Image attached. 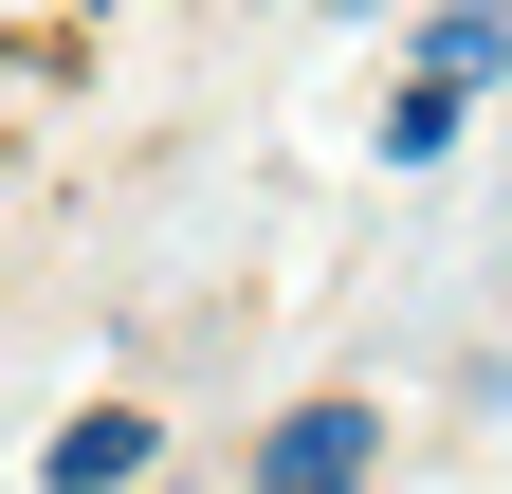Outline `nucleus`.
I'll return each instance as SVG.
<instances>
[{
  "instance_id": "nucleus-1",
  "label": "nucleus",
  "mask_w": 512,
  "mask_h": 494,
  "mask_svg": "<svg viewBox=\"0 0 512 494\" xmlns=\"http://www.w3.org/2000/svg\"><path fill=\"white\" fill-rule=\"evenodd\" d=\"M366 458H384V403H293L275 440H256V494H366Z\"/></svg>"
},
{
  "instance_id": "nucleus-4",
  "label": "nucleus",
  "mask_w": 512,
  "mask_h": 494,
  "mask_svg": "<svg viewBox=\"0 0 512 494\" xmlns=\"http://www.w3.org/2000/svg\"><path fill=\"white\" fill-rule=\"evenodd\" d=\"M403 74H439V92H494L512 74V19H421V55Z\"/></svg>"
},
{
  "instance_id": "nucleus-2",
  "label": "nucleus",
  "mask_w": 512,
  "mask_h": 494,
  "mask_svg": "<svg viewBox=\"0 0 512 494\" xmlns=\"http://www.w3.org/2000/svg\"><path fill=\"white\" fill-rule=\"evenodd\" d=\"M147 458H165V421H147V403H92V421H55V440H37V494H128Z\"/></svg>"
},
{
  "instance_id": "nucleus-3",
  "label": "nucleus",
  "mask_w": 512,
  "mask_h": 494,
  "mask_svg": "<svg viewBox=\"0 0 512 494\" xmlns=\"http://www.w3.org/2000/svg\"><path fill=\"white\" fill-rule=\"evenodd\" d=\"M458 129H476V92H439V74H403V92H384V165H439Z\"/></svg>"
}]
</instances>
